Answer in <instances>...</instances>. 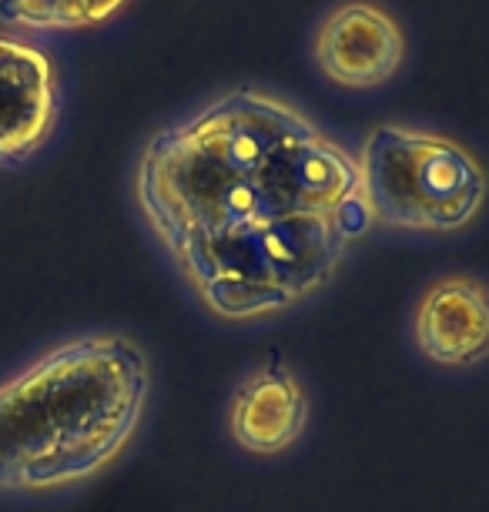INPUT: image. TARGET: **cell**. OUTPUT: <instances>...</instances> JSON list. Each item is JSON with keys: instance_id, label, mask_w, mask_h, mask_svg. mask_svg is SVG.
<instances>
[{"instance_id": "obj_1", "label": "cell", "mask_w": 489, "mask_h": 512, "mask_svg": "<svg viewBox=\"0 0 489 512\" xmlns=\"http://www.w3.org/2000/svg\"><path fill=\"white\" fill-rule=\"evenodd\" d=\"M131 201L178 282L225 325L305 305L376 228L356 151L265 88L215 94L151 131Z\"/></svg>"}, {"instance_id": "obj_2", "label": "cell", "mask_w": 489, "mask_h": 512, "mask_svg": "<svg viewBox=\"0 0 489 512\" xmlns=\"http://www.w3.org/2000/svg\"><path fill=\"white\" fill-rule=\"evenodd\" d=\"M151 362L121 332L47 345L0 375V496L47 499L101 479L145 425Z\"/></svg>"}, {"instance_id": "obj_3", "label": "cell", "mask_w": 489, "mask_h": 512, "mask_svg": "<svg viewBox=\"0 0 489 512\" xmlns=\"http://www.w3.org/2000/svg\"><path fill=\"white\" fill-rule=\"evenodd\" d=\"M359 181L376 228L406 235H459L489 201L483 161L449 134L419 124H376L359 151Z\"/></svg>"}, {"instance_id": "obj_4", "label": "cell", "mask_w": 489, "mask_h": 512, "mask_svg": "<svg viewBox=\"0 0 489 512\" xmlns=\"http://www.w3.org/2000/svg\"><path fill=\"white\" fill-rule=\"evenodd\" d=\"M309 54L332 88L372 91L399 74L406 61V31L382 4L342 0L315 24Z\"/></svg>"}, {"instance_id": "obj_5", "label": "cell", "mask_w": 489, "mask_h": 512, "mask_svg": "<svg viewBox=\"0 0 489 512\" xmlns=\"http://www.w3.org/2000/svg\"><path fill=\"white\" fill-rule=\"evenodd\" d=\"M61 118L57 64L31 37L0 31V168L44 151Z\"/></svg>"}, {"instance_id": "obj_6", "label": "cell", "mask_w": 489, "mask_h": 512, "mask_svg": "<svg viewBox=\"0 0 489 512\" xmlns=\"http://www.w3.org/2000/svg\"><path fill=\"white\" fill-rule=\"evenodd\" d=\"M412 345L439 369H476L489 359V285L476 275H443L412 308Z\"/></svg>"}, {"instance_id": "obj_7", "label": "cell", "mask_w": 489, "mask_h": 512, "mask_svg": "<svg viewBox=\"0 0 489 512\" xmlns=\"http://www.w3.org/2000/svg\"><path fill=\"white\" fill-rule=\"evenodd\" d=\"M312 399L292 365L268 359L248 369L228 395V436L248 456H282L305 436Z\"/></svg>"}, {"instance_id": "obj_8", "label": "cell", "mask_w": 489, "mask_h": 512, "mask_svg": "<svg viewBox=\"0 0 489 512\" xmlns=\"http://www.w3.org/2000/svg\"><path fill=\"white\" fill-rule=\"evenodd\" d=\"M128 0H0V27L11 34H74L114 21Z\"/></svg>"}]
</instances>
